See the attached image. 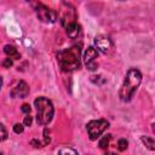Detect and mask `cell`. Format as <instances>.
Returning <instances> with one entry per match:
<instances>
[{"label": "cell", "mask_w": 155, "mask_h": 155, "mask_svg": "<svg viewBox=\"0 0 155 155\" xmlns=\"http://www.w3.org/2000/svg\"><path fill=\"white\" fill-rule=\"evenodd\" d=\"M11 65H12V58L7 57V58L2 62V67H4V68H10Z\"/></svg>", "instance_id": "18"}, {"label": "cell", "mask_w": 155, "mask_h": 155, "mask_svg": "<svg viewBox=\"0 0 155 155\" xmlns=\"http://www.w3.org/2000/svg\"><path fill=\"white\" fill-rule=\"evenodd\" d=\"M110 134H105V136H103L101 139H99V143H98V145H99V148H102V149H105V148H108V145H109V142H110Z\"/></svg>", "instance_id": "13"}, {"label": "cell", "mask_w": 155, "mask_h": 155, "mask_svg": "<svg viewBox=\"0 0 155 155\" xmlns=\"http://www.w3.org/2000/svg\"><path fill=\"white\" fill-rule=\"evenodd\" d=\"M121 1H125V0H121Z\"/></svg>", "instance_id": "23"}, {"label": "cell", "mask_w": 155, "mask_h": 155, "mask_svg": "<svg viewBox=\"0 0 155 155\" xmlns=\"http://www.w3.org/2000/svg\"><path fill=\"white\" fill-rule=\"evenodd\" d=\"M109 127V122L107 120L99 119V120H92L87 124L86 128L90 136L91 140H96L97 138H99V136Z\"/></svg>", "instance_id": "4"}, {"label": "cell", "mask_w": 155, "mask_h": 155, "mask_svg": "<svg viewBox=\"0 0 155 155\" xmlns=\"http://www.w3.org/2000/svg\"><path fill=\"white\" fill-rule=\"evenodd\" d=\"M13 131H15V133H22L24 131V125L23 124H16L13 126Z\"/></svg>", "instance_id": "16"}, {"label": "cell", "mask_w": 155, "mask_h": 155, "mask_svg": "<svg viewBox=\"0 0 155 155\" xmlns=\"http://www.w3.org/2000/svg\"><path fill=\"white\" fill-rule=\"evenodd\" d=\"M30 143H31V145H34L35 148H40V147H42V143L39 142V140H36V139H33Z\"/></svg>", "instance_id": "21"}, {"label": "cell", "mask_w": 155, "mask_h": 155, "mask_svg": "<svg viewBox=\"0 0 155 155\" xmlns=\"http://www.w3.org/2000/svg\"><path fill=\"white\" fill-rule=\"evenodd\" d=\"M28 94H29V87L25 81H19L11 90V97L15 98H25Z\"/></svg>", "instance_id": "8"}, {"label": "cell", "mask_w": 155, "mask_h": 155, "mask_svg": "<svg viewBox=\"0 0 155 155\" xmlns=\"http://www.w3.org/2000/svg\"><path fill=\"white\" fill-rule=\"evenodd\" d=\"M127 145H128V143H127L126 139H120V140L117 142V149H119L120 151L126 150V149H127Z\"/></svg>", "instance_id": "15"}, {"label": "cell", "mask_w": 155, "mask_h": 155, "mask_svg": "<svg viewBox=\"0 0 155 155\" xmlns=\"http://www.w3.org/2000/svg\"><path fill=\"white\" fill-rule=\"evenodd\" d=\"M65 29H67V34H68V36L70 39H76L81 34V27L76 22L70 23L69 25L65 27Z\"/></svg>", "instance_id": "10"}, {"label": "cell", "mask_w": 155, "mask_h": 155, "mask_svg": "<svg viewBox=\"0 0 155 155\" xmlns=\"http://www.w3.org/2000/svg\"><path fill=\"white\" fill-rule=\"evenodd\" d=\"M80 54L81 50L79 46H71L64 48L57 53V62L63 71H73L80 68Z\"/></svg>", "instance_id": "1"}, {"label": "cell", "mask_w": 155, "mask_h": 155, "mask_svg": "<svg viewBox=\"0 0 155 155\" xmlns=\"http://www.w3.org/2000/svg\"><path fill=\"white\" fill-rule=\"evenodd\" d=\"M4 52L7 54V57H10L12 59H19V57H21V54L18 53L17 48L15 46H12V45H5L4 46Z\"/></svg>", "instance_id": "11"}, {"label": "cell", "mask_w": 155, "mask_h": 155, "mask_svg": "<svg viewBox=\"0 0 155 155\" xmlns=\"http://www.w3.org/2000/svg\"><path fill=\"white\" fill-rule=\"evenodd\" d=\"M94 45H96L97 50L101 51V52L104 53V54L111 53V51H113V48H114L113 41H111L108 36H105V35H98V36H96V39H94Z\"/></svg>", "instance_id": "7"}, {"label": "cell", "mask_w": 155, "mask_h": 155, "mask_svg": "<svg viewBox=\"0 0 155 155\" xmlns=\"http://www.w3.org/2000/svg\"><path fill=\"white\" fill-rule=\"evenodd\" d=\"M22 111L25 113V114H30V107H29V104H23L22 105Z\"/></svg>", "instance_id": "20"}, {"label": "cell", "mask_w": 155, "mask_h": 155, "mask_svg": "<svg viewBox=\"0 0 155 155\" xmlns=\"http://www.w3.org/2000/svg\"><path fill=\"white\" fill-rule=\"evenodd\" d=\"M34 10H35L36 16L39 17V19L42 21V22H45V23H53V22H56V19H57V13H56V11H53V10H51V8H48V7H46V6L42 5V4H36V5L34 6Z\"/></svg>", "instance_id": "5"}, {"label": "cell", "mask_w": 155, "mask_h": 155, "mask_svg": "<svg viewBox=\"0 0 155 155\" xmlns=\"http://www.w3.org/2000/svg\"><path fill=\"white\" fill-rule=\"evenodd\" d=\"M7 138V130L2 124H0V142H4Z\"/></svg>", "instance_id": "14"}, {"label": "cell", "mask_w": 155, "mask_h": 155, "mask_svg": "<svg viewBox=\"0 0 155 155\" xmlns=\"http://www.w3.org/2000/svg\"><path fill=\"white\" fill-rule=\"evenodd\" d=\"M59 154H78L76 150H73V149H69V148H64V149H61L58 150Z\"/></svg>", "instance_id": "17"}, {"label": "cell", "mask_w": 155, "mask_h": 155, "mask_svg": "<svg viewBox=\"0 0 155 155\" xmlns=\"http://www.w3.org/2000/svg\"><path fill=\"white\" fill-rule=\"evenodd\" d=\"M34 105L36 108V122L42 126L50 124L54 113L52 102L46 97H39L34 101Z\"/></svg>", "instance_id": "3"}, {"label": "cell", "mask_w": 155, "mask_h": 155, "mask_svg": "<svg viewBox=\"0 0 155 155\" xmlns=\"http://www.w3.org/2000/svg\"><path fill=\"white\" fill-rule=\"evenodd\" d=\"M140 139H142V142L145 144V147L148 149H150V150H154L155 149V142H154V139H151L149 137H145V136H142Z\"/></svg>", "instance_id": "12"}, {"label": "cell", "mask_w": 155, "mask_h": 155, "mask_svg": "<svg viewBox=\"0 0 155 155\" xmlns=\"http://www.w3.org/2000/svg\"><path fill=\"white\" fill-rule=\"evenodd\" d=\"M1 85H2V79L0 78V88H1Z\"/></svg>", "instance_id": "22"}, {"label": "cell", "mask_w": 155, "mask_h": 155, "mask_svg": "<svg viewBox=\"0 0 155 155\" xmlns=\"http://www.w3.org/2000/svg\"><path fill=\"white\" fill-rule=\"evenodd\" d=\"M140 81H142L140 71L138 69H136V68L128 69V71H127V74L125 76V80H124V82L121 85L120 92H119L120 99L122 102H128L133 97V94H134L136 90L138 88Z\"/></svg>", "instance_id": "2"}, {"label": "cell", "mask_w": 155, "mask_h": 155, "mask_svg": "<svg viewBox=\"0 0 155 155\" xmlns=\"http://www.w3.org/2000/svg\"><path fill=\"white\" fill-rule=\"evenodd\" d=\"M75 19H76V13H75V10L71 7V6H67V10H64L63 11V15H62V17H61V21H62V24H63V27L65 28L67 25H69L70 23H73V22H75Z\"/></svg>", "instance_id": "9"}, {"label": "cell", "mask_w": 155, "mask_h": 155, "mask_svg": "<svg viewBox=\"0 0 155 155\" xmlns=\"http://www.w3.org/2000/svg\"><path fill=\"white\" fill-rule=\"evenodd\" d=\"M97 57H98V51L97 48L90 46L85 54H84V62H85V65L88 70L93 71V70H97L98 68V63H97Z\"/></svg>", "instance_id": "6"}, {"label": "cell", "mask_w": 155, "mask_h": 155, "mask_svg": "<svg viewBox=\"0 0 155 155\" xmlns=\"http://www.w3.org/2000/svg\"><path fill=\"white\" fill-rule=\"evenodd\" d=\"M31 121H33V120H31V116H30L29 114H27V116L24 117L23 125H24V126H30V125H31Z\"/></svg>", "instance_id": "19"}]
</instances>
